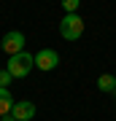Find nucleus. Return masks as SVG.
I'll use <instances>...</instances> for the list:
<instances>
[{
    "mask_svg": "<svg viewBox=\"0 0 116 121\" xmlns=\"http://www.w3.org/2000/svg\"><path fill=\"white\" fill-rule=\"evenodd\" d=\"M32 67H35V56H32V54H27V51L8 56V65H5V70H8L14 78H24V75H30V70H32Z\"/></svg>",
    "mask_w": 116,
    "mask_h": 121,
    "instance_id": "f257e3e1",
    "label": "nucleus"
},
{
    "mask_svg": "<svg viewBox=\"0 0 116 121\" xmlns=\"http://www.w3.org/2000/svg\"><path fill=\"white\" fill-rule=\"evenodd\" d=\"M60 35L65 40H78L84 35V19L78 13H65L60 22Z\"/></svg>",
    "mask_w": 116,
    "mask_h": 121,
    "instance_id": "f03ea898",
    "label": "nucleus"
},
{
    "mask_svg": "<svg viewBox=\"0 0 116 121\" xmlns=\"http://www.w3.org/2000/svg\"><path fill=\"white\" fill-rule=\"evenodd\" d=\"M0 48H3V51L8 54V56L22 54V51H24V35H22L19 30L5 32V35H3V40H0Z\"/></svg>",
    "mask_w": 116,
    "mask_h": 121,
    "instance_id": "7ed1b4c3",
    "label": "nucleus"
},
{
    "mask_svg": "<svg viewBox=\"0 0 116 121\" xmlns=\"http://www.w3.org/2000/svg\"><path fill=\"white\" fill-rule=\"evenodd\" d=\"M57 65H60V54L54 51V48H41L38 54H35V67L38 70H54Z\"/></svg>",
    "mask_w": 116,
    "mask_h": 121,
    "instance_id": "20e7f679",
    "label": "nucleus"
},
{
    "mask_svg": "<svg viewBox=\"0 0 116 121\" xmlns=\"http://www.w3.org/2000/svg\"><path fill=\"white\" fill-rule=\"evenodd\" d=\"M11 116L16 118V121H30V118L35 116V105H32V102H27V99H22V102H14Z\"/></svg>",
    "mask_w": 116,
    "mask_h": 121,
    "instance_id": "39448f33",
    "label": "nucleus"
},
{
    "mask_svg": "<svg viewBox=\"0 0 116 121\" xmlns=\"http://www.w3.org/2000/svg\"><path fill=\"white\" fill-rule=\"evenodd\" d=\"M11 110H14V94L0 86V116H8Z\"/></svg>",
    "mask_w": 116,
    "mask_h": 121,
    "instance_id": "423d86ee",
    "label": "nucleus"
},
{
    "mask_svg": "<svg viewBox=\"0 0 116 121\" xmlns=\"http://www.w3.org/2000/svg\"><path fill=\"white\" fill-rule=\"evenodd\" d=\"M97 89H100V91H113V89H116V75H108V73L100 75V78H97Z\"/></svg>",
    "mask_w": 116,
    "mask_h": 121,
    "instance_id": "0eeeda50",
    "label": "nucleus"
},
{
    "mask_svg": "<svg viewBox=\"0 0 116 121\" xmlns=\"http://www.w3.org/2000/svg\"><path fill=\"white\" fill-rule=\"evenodd\" d=\"M78 3H81V0H62V8H65V13H76Z\"/></svg>",
    "mask_w": 116,
    "mask_h": 121,
    "instance_id": "6e6552de",
    "label": "nucleus"
},
{
    "mask_svg": "<svg viewBox=\"0 0 116 121\" xmlns=\"http://www.w3.org/2000/svg\"><path fill=\"white\" fill-rule=\"evenodd\" d=\"M11 73H8V70H0V86H3V89H8V83H11Z\"/></svg>",
    "mask_w": 116,
    "mask_h": 121,
    "instance_id": "1a4fd4ad",
    "label": "nucleus"
},
{
    "mask_svg": "<svg viewBox=\"0 0 116 121\" xmlns=\"http://www.w3.org/2000/svg\"><path fill=\"white\" fill-rule=\"evenodd\" d=\"M0 118H3V121H16V118L11 116V113H8V116H0Z\"/></svg>",
    "mask_w": 116,
    "mask_h": 121,
    "instance_id": "9d476101",
    "label": "nucleus"
},
{
    "mask_svg": "<svg viewBox=\"0 0 116 121\" xmlns=\"http://www.w3.org/2000/svg\"><path fill=\"white\" fill-rule=\"evenodd\" d=\"M0 121H3V118H0Z\"/></svg>",
    "mask_w": 116,
    "mask_h": 121,
    "instance_id": "9b49d317",
    "label": "nucleus"
},
{
    "mask_svg": "<svg viewBox=\"0 0 116 121\" xmlns=\"http://www.w3.org/2000/svg\"><path fill=\"white\" fill-rule=\"evenodd\" d=\"M113 75H116V73H113Z\"/></svg>",
    "mask_w": 116,
    "mask_h": 121,
    "instance_id": "f8f14e48",
    "label": "nucleus"
}]
</instances>
